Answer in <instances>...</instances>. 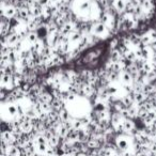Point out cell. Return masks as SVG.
Listing matches in <instances>:
<instances>
[{
  "instance_id": "cell-2",
  "label": "cell",
  "mask_w": 156,
  "mask_h": 156,
  "mask_svg": "<svg viewBox=\"0 0 156 156\" xmlns=\"http://www.w3.org/2000/svg\"><path fill=\"white\" fill-rule=\"evenodd\" d=\"M75 156H88L86 153H83V152H79V153H77Z\"/></svg>"
},
{
  "instance_id": "cell-1",
  "label": "cell",
  "mask_w": 156,
  "mask_h": 156,
  "mask_svg": "<svg viewBox=\"0 0 156 156\" xmlns=\"http://www.w3.org/2000/svg\"><path fill=\"white\" fill-rule=\"evenodd\" d=\"M123 129L124 133L130 134V133H133L136 129V124H135V122L132 119H125L123 122Z\"/></svg>"
}]
</instances>
